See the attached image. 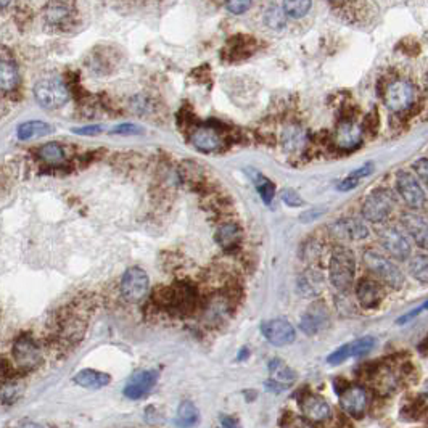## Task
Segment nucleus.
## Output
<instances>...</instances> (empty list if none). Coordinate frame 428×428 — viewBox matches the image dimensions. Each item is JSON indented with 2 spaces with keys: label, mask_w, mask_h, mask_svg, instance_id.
Wrapping results in <instances>:
<instances>
[{
  "label": "nucleus",
  "mask_w": 428,
  "mask_h": 428,
  "mask_svg": "<svg viewBox=\"0 0 428 428\" xmlns=\"http://www.w3.org/2000/svg\"><path fill=\"white\" fill-rule=\"evenodd\" d=\"M34 97L42 108L55 110L68 102L70 94L60 77H44L34 86Z\"/></svg>",
  "instance_id": "nucleus-5"
},
{
  "label": "nucleus",
  "mask_w": 428,
  "mask_h": 428,
  "mask_svg": "<svg viewBox=\"0 0 428 428\" xmlns=\"http://www.w3.org/2000/svg\"><path fill=\"white\" fill-rule=\"evenodd\" d=\"M74 383L87 390H100L110 383V375L105 372H99V370L95 369H84L76 374Z\"/></svg>",
  "instance_id": "nucleus-23"
},
{
  "label": "nucleus",
  "mask_w": 428,
  "mask_h": 428,
  "mask_svg": "<svg viewBox=\"0 0 428 428\" xmlns=\"http://www.w3.org/2000/svg\"><path fill=\"white\" fill-rule=\"evenodd\" d=\"M251 5L253 3L248 2V0H232V2L225 3V8L234 15H241V13L248 12Z\"/></svg>",
  "instance_id": "nucleus-38"
},
{
  "label": "nucleus",
  "mask_w": 428,
  "mask_h": 428,
  "mask_svg": "<svg viewBox=\"0 0 428 428\" xmlns=\"http://www.w3.org/2000/svg\"><path fill=\"white\" fill-rule=\"evenodd\" d=\"M363 262L369 272L379 278L386 287L401 290L404 287V274L391 257L381 255L377 250L367 248L363 253Z\"/></svg>",
  "instance_id": "nucleus-1"
},
{
  "label": "nucleus",
  "mask_w": 428,
  "mask_h": 428,
  "mask_svg": "<svg viewBox=\"0 0 428 428\" xmlns=\"http://www.w3.org/2000/svg\"><path fill=\"white\" fill-rule=\"evenodd\" d=\"M303 414L312 422H324L330 417V406L321 396L308 395L301 399Z\"/></svg>",
  "instance_id": "nucleus-21"
},
{
  "label": "nucleus",
  "mask_w": 428,
  "mask_h": 428,
  "mask_svg": "<svg viewBox=\"0 0 428 428\" xmlns=\"http://www.w3.org/2000/svg\"><path fill=\"white\" fill-rule=\"evenodd\" d=\"M330 321L327 306L324 303H314L306 312L303 314L300 328L306 335H316L327 327Z\"/></svg>",
  "instance_id": "nucleus-16"
},
{
  "label": "nucleus",
  "mask_w": 428,
  "mask_h": 428,
  "mask_svg": "<svg viewBox=\"0 0 428 428\" xmlns=\"http://www.w3.org/2000/svg\"><path fill=\"white\" fill-rule=\"evenodd\" d=\"M375 338L374 337H364L359 340H354L351 343L343 344V347H340L337 351H333L332 354L327 358V363L332 365L342 364L344 360L349 358H360V356H365L372 351L375 347Z\"/></svg>",
  "instance_id": "nucleus-12"
},
{
  "label": "nucleus",
  "mask_w": 428,
  "mask_h": 428,
  "mask_svg": "<svg viewBox=\"0 0 428 428\" xmlns=\"http://www.w3.org/2000/svg\"><path fill=\"white\" fill-rule=\"evenodd\" d=\"M396 190H398L401 200L411 209H422L427 203L424 187H422L414 174L407 171H399L396 174Z\"/></svg>",
  "instance_id": "nucleus-6"
},
{
  "label": "nucleus",
  "mask_w": 428,
  "mask_h": 428,
  "mask_svg": "<svg viewBox=\"0 0 428 428\" xmlns=\"http://www.w3.org/2000/svg\"><path fill=\"white\" fill-rule=\"evenodd\" d=\"M102 131H103L102 126H86V127L74 129L73 132L79 134V136H95V134H100Z\"/></svg>",
  "instance_id": "nucleus-42"
},
{
  "label": "nucleus",
  "mask_w": 428,
  "mask_h": 428,
  "mask_svg": "<svg viewBox=\"0 0 428 428\" xmlns=\"http://www.w3.org/2000/svg\"><path fill=\"white\" fill-rule=\"evenodd\" d=\"M333 141L340 150H354L363 142V129L356 125L354 121L340 122L337 131H335Z\"/></svg>",
  "instance_id": "nucleus-17"
},
{
  "label": "nucleus",
  "mask_w": 428,
  "mask_h": 428,
  "mask_svg": "<svg viewBox=\"0 0 428 428\" xmlns=\"http://www.w3.org/2000/svg\"><path fill=\"white\" fill-rule=\"evenodd\" d=\"M401 225L406 230V235L419 246V248L428 251V221H425L422 216L415 213H406L401 214Z\"/></svg>",
  "instance_id": "nucleus-13"
},
{
  "label": "nucleus",
  "mask_w": 428,
  "mask_h": 428,
  "mask_svg": "<svg viewBox=\"0 0 428 428\" xmlns=\"http://www.w3.org/2000/svg\"><path fill=\"white\" fill-rule=\"evenodd\" d=\"M409 274L422 283H428V255H415L407 262Z\"/></svg>",
  "instance_id": "nucleus-30"
},
{
  "label": "nucleus",
  "mask_w": 428,
  "mask_h": 428,
  "mask_svg": "<svg viewBox=\"0 0 428 428\" xmlns=\"http://www.w3.org/2000/svg\"><path fill=\"white\" fill-rule=\"evenodd\" d=\"M221 427H223V428H241L240 422L234 419V417H229V415L221 417Z\"/></svg>",
  "instance_id": "nucleus-46"
},
{
  "label": "nucleus",
  "mask_w": 428,
  "mask_h": 428,
  "mask_svg": "<svg viewBox=\"0 0 428 428\" xmlns=\"http://www.w3.org/2000/svg\"><path fill=\"white\" fill-rule=\"evenodd\" d=\"M148 276L141 267H131L121 278V295L127 303H138L148 292Z\"/></svg>",
  "instance_id": "nucleus-8"
},
{
  "label": "nucleus",
  "mask_w": 428,
  "mask_h": 428,
  "mask_svg": "<svg viewBox=\"0 0 428 428\" xmlns=\"http://www.w3.org/2000/svg\"><path fill=\"white\" fill-rule=\"evenodd\" d=\"M372 171H374V164L372 163H367V164H364V166H360L359 169H356V171H353L351 174H349V177H353V179H363V177H367L369 174H372Z\"/></svg>",
  "instance_id": "nucleus-40"
},
{
  "label": "nucleus",
  "mask_w": 428,
  "mask_h": 428,
  "mask_svg": "<svg viewBox=\"0 0 428 428\" xmlns=\"http://www.w3.org/2000/svg\"><path fill=\"white\" fill-rule=\"evenodd\" d=\"M324 213H326V209H324V208H314L311 211H308V213L301 214V221H303V223H309V221L317 219L319 216L324 214Z\"/></svg>",
  "instance_id": "nucleus-44"
},
{
  "label": "nucleus",
  "mask_w": 428,
  "mask_h": 428,
  "mask_svg": "<svg viewBox=\"0 0 428 428\" xmlns=\"http://www.w3.org/2000/svg\"><path fill=\"white\" fill-rule=\"evenodd\" d=\"M395 205L396 200L391 190L375 189L364 198L363 208H360L363 219L372 224H383L393 214Z\"/></svg>",
  "instance_id": "nucleus-3"
},
{
  "label": "nucleus",
  "mask_w": 428,
  "mask_h": 428,
  "mask_svg": "<svg viewBox=\"0 0 428 428\" xmlns=\"http://www.w3.org/2000/svg\"><path fill=\"white\" fill-rule=\"evenodd\" d=\"M326 287V278L317 269H308L298 277V292L304 298H316L324 292Z\"/></svg>",
  "instance_id": "nucleus-20"
},
{
  "label": "nucleus",
  "mask_w": 428,
  "mask_h": 428,
  "mask_svg": "<svg viewBox=\"0 0 428 428\" xmlns=\"http://www.w3.org/2000/svg\"><path fill=\"white\" fill-rule=\"evenodd\" d=\"M18 84V70L12 61L0 60V90H13Z\"/></svg>",
  "instance_id": "nucleus-27"
},
{
  "label": "nucleus",
  "mask_w": 428,
  "mask_h": 428,
  "mask_svg": "<svg viewBox=\"0 0 428 428\" xmlns=\"http://www.w3.org/2000/svg\"><path fill=\"white\" fill-rule=\"evenodd\" d=\"M285 12L282 3H271L264 12V23L271 29H282L285 26Z\"/></svg>",
  "instance_id": "nucleus-31"
},
{
  "label": "nucleus",
  "mask_w": 428,
  "mask_h": 428,
  "mask_svg": "<svg viewBox=\"0 0 428 428\" xmlns=\"http://www.w3.org/2000/svg\"><path fill=\"white\" fill-rule=\"evenodd\" d=\"M13 360L19 369L28 372V370L38 369L42 363V351L33 338L23 335L13 344Z\"/></svg>",
  "instance_id": "nucleus-7"
},
{
  "label": "nucleus",
  "mask_w": 428,
  "mask_h": 428,
  "mask_svg": "<svg viewBox=\"0 0 428 428\" xmlns=\"http://www.w3.org/2000/svg\"><path fill=\"white\" fill-rule=\"evenodd\" d=\"M198 422V409L190 401H182L177 409L176 415V425L180 428H190L195 427Z\"/></svg>",
  "instance_id": "nucleus-28"
},
{
  "label": "nucleus",
  "mask_w": 428,
  "mask_h": 428,
  "mask_svg": "<svg viewBox=\"0 0 428 428\" xmlns=\"http://www.w3.org/2000/svg\"><path fill=\"white\" fill-rule=\"evenodd\" d=\"M221 142L223 141H221L219 134L216 132L213 127H206V126L198 127L192 136V143L195 145V148H198L200 152L205 153L218 150L221 147Z\"/></svg>",
  "instance_id": "nucleus-22"
},
{
  "label": "nucleus",
  "mask_w": 428,
  "mask_h": 428,
  "mask_svg": "<svg viewBox=\"0 0 428 428\" xmlns=\"http://www.w3.org/2000/svg\"><path fill=\"white\" fill-rule=\"evenodd\" d=\"M340 404L348 414L359 417L367 409V393L360 386H349L340 395Z\"/></svg>",
  "instance_id": "nucleus-19"
},
{
  "label": "nucleus",
  "mask_w": 428,
  "mask_h": 428,
  "mask_svg": "<svg viewBox=\"0 0 428 428\" xmlns=\"http://www.w3.org/2000/svg\"><path fill=\"white\" fill-rule=\"evenodd\" d=\"M261 333L274 347H287L295 342L296 332L287 319H271L261 324Z\"/></svg>",
  "instance_id": "nucleus-10"
},
{
  "label": "nucleus",
  "mask_w": 428,
  "mask_h": 428,
  "mask_svg": "<svg viewBox=\"0 0 428 428\" xmlns=\"http://www.w3.org/2000/svg\"><path fill=\"white\" fill-rule=\"evenodd\" d=\"M412 168H414L417 180H420L428 189V158H419L412 164Z\"/></svg>",
  "instance_id": "nucleus-35"
},
{
  "label": "nucleus",
  "mask_w": 428,
  "mask_h": 428,
  "mask_svg": "<svg viewBox=\"0 0 428 428\" xmlns=\"http://www.w3.org/2000/svg\"><path fill=\"white\" fill-rule=\"evenodd\" d=\"M280 197H282V202L288 206H292V208H300V206L304 205V200L300 197V193L293 189H285Z\"/></svg>",
  "instance_id": "nucleus-36"
},
{
  "label": "nucleus",
  "mask_w": 428,
  "mask_h": 428,
  "mask_svg": "<svg viewBox=\"0 0 428 428\" xmlns=\"http://www.w3.org/2000/svg\"><path fill=\"white\" fill-rule=\"evenodd\" d=\"M158 381L157 370H141L134 374L125 386V396L129 399H141L147 396L153 390V386Z\"/></svg>",
  "instance_id": "nucleus-14"
},
{
  "label": "nucleus",
  "mask_w": 428,
  "mask_h": 428,
  "mask_svg": "<svg viewBox=\"0 0 428 428\" xmlns=\"http://www.w3.org/2000/svg\"><path fill=\"white\" fill-rule=\"evenodd\" d=\"M161 303L164 308L174 312H185L193 304V292L187 285H176L163 293Z\"/></svg>",
  "instance_id": "nucleus-15"
},
{
  "label": "nucleus",
  "mask_w": 428,
  "mask_h": 428,
  "mask_svg": "<svg viewBox=\"0 0 428 428\" xmlns=\"http://www.w3.org/2000/svg\"><path fill=\"white\" fill-rule=\"evenodd\" d=\"M241 239V232L239 229V225L235 224H224L221 225L218 232H216V241L223 246L224 250L235 248L239 245V241Z\"/></svg>",
  "instance_id": "nucleus-24"
},
{
  "label": "nucleus",
  "mask_w": 428,
  "mask_h": 428,
  "mask_svg": "<svg viewBox=\"0 0 428 428\" xmlns=\"http://www.w3.org/2000/svg\"><path fill=\"white\" fill-rule=\"evenodd\" d=\"M354 253L344 245L335 246L328 262V280L337 290L347 292L354 282Z\"/></svg>",
  "instance_id": "nucleus-2"
},
{
  "label": "nucleus",
  "mask_w": 428,
  "mask_h": 428,
  "mask_svg": "<svg viewBox=\"0 0 428 428\" xmlns=\"http://www.w3.org/2000/svg\"><path fill=\"white\" fill-rule=\"evenodd\" d=\"M45 18L50 24H63L71 15L70 3L51 2L45 5Z\"/></svg>",
  "instance_id": "nucleus-29"
},
{
  "label": "nucleus",
  "mask_w": 428,
  "mask_h": 428,
  "mask_svg": "<svg viewBox=\"0 0 428 428\" xmlns=\"http://www.w3.org/2000/svg\"><path fill=\"white\" fill-rule=\"evenodd\" d=\"M269 372H271L272 380H274L276 383L280 385V386L290 385L296 379V374L293 372V369L288 367V365L283 363L282 359H272L271 360Z\"/></svg>",
  "instance_id": "nucleus-25"
},
{
  "label": "nucleus",
  "mask_w": 428,
  "mask_h": 428,
  "mask_svg": "<svg viewBox=\"0 0 428 428\" xmlns=\"http://www.w3.org/2000/svg\"><path fill=\"white\" fill-rule=\"evenodd\" d=\"M113 134H141L142 129L136 125H121L111 131Z\"/></svg>",
  "instance_id": "nucleus-41"
},
{
  "label": "nucleus",
  "mask_w": 428,
  "mask_h": 428,
  "mask_svg": "<svg viewBox=\"0 0 428 428\" xmlns=\"http://www.w3.org/2000/svg\"><path fill=\"white\" fill-rule=\"evenodd\" d=\"M330 232L335 239L347 241H360L369 237V227L360 218H343L333 223Z\"/></svg>",
  "instance_id": "nucleus-11"
},
{
  "label": "nucleus",
  "mask_w": 428,
  "mask_h": 428,
  "mask_svg": "<svg viewBox=\"0 0 428 428\" xmlns=\"http://www.w3.org/2000/svg\"><path fill=\"white\" fill-rule=\"evenodd\" d=\"M39 157L47 164H60L65 159V150L58 143H45L39 148Z\"/></svg>",
  "instance_id": "nucleus-34"
},
{
  "label": "nucleus",
  "mask_w": 428,
  "mask_h": 428,
  "mask_svg": "<svg viewBox=\"0 0 428 428\" xmlns=\"http://www.w3.org/2000/svg\"><path fill=\"white\" fill-rule=\"evenodd\" d=\"M356 298H358L363 308L374 309L383 300V290H381L380 283L372 280V278H363L356 285Z\"/></svg>",
  "instance_id": "nucleus-18"
},
{
  "label": "nucleus",
  "mask_w": 428,
  "mask_h": 428,
  "mask_svg": "<svg viewBox=\"0 0 428 428\" xmlns=\"http://www.w3.org/2000/svg\"><path fill=\"white\" fill-rule=\"evenodd\" d=\"M381 248L386 251L391 260L396 261H409L412 255V246L407 237L399 227L385 225L377 232Z\"/></svg>",
  "instance_id": "nucleus-4"
},
{
  "label": "nucleus",
  "mask_w": 428,
  "mask_h": 428,
  "mask_svg": "<svg viewBox=\"0 0 428 428\" xmlns=\"http://www.w3.org/2000/svg\"><path fill=\"white\" fill-rule=\"evenodd\" d=\"M425 309H428V301H427V303H424V304H422V306H419V308H417V309H414V311L407 312L404 317H401V319H399V321H398V324H406L407 321H411V319H414V317H417V316H419V314H420V312H424V311H425Z\"/></svg>",
  "instance_id": "nucleus-43"
},
{
  "label": "nucleus",
  "mask_w": 428,
  "mask_h": 428,
  "mask_svg": "<svg viewBox=\"0 0 428 428\" xmlns=\"http://www.w3.org/2000/svg\"><path fill=\"white\" fill-rule=\"evenodd\" d=\"M18 428H42V427L38 425V424H23V425H19Z\"/></svg>",
  "instance_id": "nucleus-47"
},
{
  "label": "nucleus",
  "mask_w": 428,
  "mask_h": 428,
  "mask_svg": "<svg viewBox=\"0 0 428 428\" xmlns=\"http://www.w3.org/2000/svg\"><path fill=\"white\" fill-rule=\"evenodd\" d=\"M257 190H260L261 198L269 205L271 200L274 198V185H272V182H269V180L264 177H261V184L257 185Z\"/></svg>",
  "instance_id": "nucleus-37"
},
{
  "label": "nucleus",
  "mask_w": 428,
  "mask_h": 428,
  "mask_svg": "<svg viewBox=\"0 0 428 428\" xmlns=\"http://www.w3.org/2000/svg\"><path fill=\"white\" fill-rule=\"evenodd\" d=\"M358 182L359 180L358 179H353V177H347V179H343L342 182L338 184V189L342 190V192H347V190H351V189H354L356 185H358Z\"/></svg>",
  "instance_id": "nucleus-45"
},
{
  "label": "nucleus",
  "mask_w": 428,
  "mask_h": 428,
  "mask_svg": "<svg viewBox=\"0 0 428 428\" xmlns=\"http://www.w3.org/2000/svg\"><path fill=\"white\" fill-rule=\"evenodd\" d=\"M22 396V386L15 380L0 381V403L12 404Z\"/></svg>",
  "instance_id": "nucleus-33"
},
{
  "label": "nucleus",
  "mask_w": 428,
  "mask_h": 428,
  "mask_svg": "<svg viewBox=\"0 0 428 428\" xmlns=\"http://www.w3.org/2000/svg\"><path fill=\"white\" fill-rule=\"evenodd\" d=\"M51 132V126L42 121H28L18 127L19 141H29L33 137H44Z\"/></svg>",
  "instance_id": "nucleus-26"
},
{
  "label": "nucleus",
  "mask_w": 428,
  "mask_h": 428,
  "mask_svg": "<svg viewBox=\"0 0 428 428\" xmlns=\"http://www.w3.org/2000/svg\"><path fill=\"white\" fill-rule=\"evenodd\" d=\"M283 428H312V425L308 424V422L304 419H300V417L287 415Z\"/></svg>",
  "instance_id": "nucleus-39"
},
{
  "label": "nucleus",
  "mask_w": 428,
  "mask_h": 428,
  "mask_svg": "<svg viewBox=\"0 0 428 428\" xmlns=\"http://www.w3.org/2000/svg\"><path fill=\"white\" fill-rule=\"evenodd\" d=\"M417 92L415 87L406 79H396L391 82L386 89L385 102L386 106L395 113H403L407 108L412 106V103L415 102Z\"/></svg>",
  "instance_id": "nucleus-9"
},
{
  "label": "nucleus",
  "mask_w": 428,
  "mask_h": 428,
  "mask_svg": "<svg viewBox=\"0 0 428 428\" xmlns=\"http://www.w3.org/2000/svg\"><path fill=\"white\" fill-rule=\"evenodd\" d=\"M282 7L283 12H285V17L292 19H300L309 13L312 3L308 2V0H288V2L282 3Z\"/></svg>",
  "instance_id": "nucleus-32"
}]
</instances>
